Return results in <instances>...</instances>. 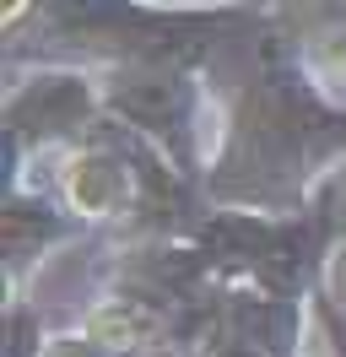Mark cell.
Masks as SVG:
<instances>
[{"instance_id":"2","label":"cell","mask_w":346,"mask_h":357,"mask_svg":"<svg viewBox=\"0 0 346 357\" xmlns=\"http://www.w3.org/2000/svg\"><path fill=\"white\" fill-rule=\"evenodd\" d=\"M103 87V109L119 114V125H130L135 135H146L151 146L163 152L195 178V109H200V92H195L190 70L168 66V60H114Z\"/></svg>"},{"instance_id":"7","label":"cell","mask_w":346,"mask_h":357,"mask_svg":"<svg viewBox=\"0 0 346 357\" xmlns=\"http://www.w3.org/2000/svg\"><path fill=\"white\" fill-rule=\"evenodd\" d=\"M43 357H108V352H103V347H98L86 331H65V335H49Z\"/></svg>"},{"instance_id":"6","label":"cell","mask_w":346,"mask_h":357,"mask_svg":"<svg viewBox=\"0 0 346 357\" xmlns=\"http://www.w3.org/2000/svg\"><path fill=\"white\" fill-rule=\"evenodd\" d=\"M308 309H314V319H319L324 352H330V357H346V309L330 298V292H324V282L308 292Z\"/></svg>"},{"instance_id":"1","label":"cell","mask_w":346,"mask_h":357,"mask_svg":"<svg viewBox=\"0 0 346 357\" xmlns=\"http://www.w3.org/2000/svg\"><path fill=\"white\" fill-rule=\"evenodd\" d=\"M346 152V114L330 109L314 82L298 70L260 66L255 82H243L233 119L222 130L206 190L216 206L238 211H303V190L330 157Z\"/></svg>"},{"instance_id":"3","label":"cell","mask_w":346,"mask_h":357,"mask_svg":"<svg viewBox=\"0 0 346 357\" xmlns=\"http://www.w3.org/2000/svg\"><path fill=\"white\" fill-rule=\"evenodd\" d=\"M103 114V87L86 82L76 70H38L11 87L6 98V141L11 152H22V141H33V152L49 141H76L92 135Z\"/></svg>"},{"instance_id":"4","label":"cell","mask_w":346,"mask_h":357,"mask_svg":"<svg viewBox=\"0 0 346 357\" xmlns=\"http://www.w3.org/2000/svg\"><path fill=\"white\" fill-rule=\"evenodd\" d=\"M82 227V217L70 211V206H49L38 201V195H22V190H11L6 195V292L17 298V282H22V266H27V255L38 260L49 244H60V238H70Z\"/></svg>"},{"instance_id":"5","label":"cell","mask_w":346,"mask_h":357,"mask_svg":"<svg viewBox=\"0 0 346 357\" xmlns=\"http://www.w3.org/2000/svg\"><path fill=\"white\" fill-rule=\"evenodd\" d=\"M43 347H49V335H43L38 314L6 298V357H43Z\"/></svg>"}]
</instances>
